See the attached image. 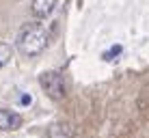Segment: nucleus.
<instances>
[{"label":"nucleus","mask_w":149,"mask_h":138,"mask_svg":"<svg viewBox=\"0 0 149 138\" xmlns=\"http://www.w3.org/2000/svg\"><path fill=\"white\" fill-rule=\"evenodd\" d=\"M48 30H45V26H41V24H33V26H28L26 30H24L22 35H19V52H22L24 56H39L41 52H43L45 48H48Z\"/></svg>","instance_id":"nucleus-1"},{"label":"nucleus","mask_w":149,"mask_h":138,"mask_svg":"<svg viewBox=\"0 0 149 138\" xmlns=\"http://www.w3.org/2000/svg\"><path fill=\"white\" fill-rule=\"evenodd\" d=\"M39 84L48 93V97H52V99H63L65 97V78L58 71H45V74H41Z\"/></svg>","instance_id":"nucleus-2"},{"label":"nucleus","mask_w":149,"mask_h":138,"mask_svg":"<svg viewBox=\"0 0 149 138\" xmlns=\"http://www.w3.org/2000/svg\"><path fill=\"white\" fill-rule=\"evenodd\" d=\"M22 127V117L13 110H4L0 108V130L2 132H13Z\"/></svg>","instance_id":"nucleus-3"},{"label":"nucleus","mask_w":149,"mask_h":138,"mask_svg":"<svg viewBox=\"0 0 149 138\" xmlns=\"http://www.w3.org/2000/svg\"><path fill=\"white\" fill-rule=\"evenodd\" d=\"M56 7V0H33L30 4V15L37 19H43L52 13V9Z\"/></svg>","instance_id":"nucleus-4"},{"label":"nucleus","mask_w":149,"mask_h":138,"mask_svg":"<svg viewBox=\"0 0 149 138\" xmlns=\"http://www.w3.org/2000/svg\"><path fill=\"white\" fill-rule=\"evenodd\" d=\"M74 136V127L69 123H54L48 130V138H71Z\"/></svg>","instance_id":"nucleus-5"},{"label":"nucleus","mask_w":149,"mask_h":138,"mask_svg":"<svg viewBox=\"0 0 149 138\" xmlns=\"http://www.w3.org/2000/svg\"><path fill=\"white\" fill-rule=\"evenodd\" d=\"M11 58H13V45L2 41V43H0V69H2Z\"/></svg>","instance_id":"nucleus-6"},{"label":"nucleus","mask_w":149,"mask_h":138,"mask_svg":"<svg viewBox=\"0 0 149 138\" xmlns=\"http://www.w3.org/2000/svg\"><path fill=\"white\" fill-rule=\"evenodd\" d=\"M119 52H121V48H119V45H117V48H112L110 52H106V54H104V58H106V60H110V56H117Z\"/></svg>","instance_id":"nucleus-7"}]
</instances>
